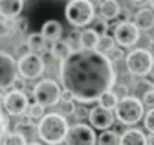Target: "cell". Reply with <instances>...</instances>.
Returning a JSON list of instances; mask_svg holds the SVG:
<instances>
[{
	"label": "cell",
	"mask_w": 154,
	"mask_h": 145,
	"mask_svg": "<svg viewBox=\"0 0 154 145\" xmlns=\"http://www.w3.org/2000/svg\"><path fill=\"white\" fill-rule=\"evenodd\" d=\"M26 46H28V50H29L31 53H38V55H41V53L46 50L48 42H46V39L42 37L41 31H35V33H29V35H28Z\"/></svg>",
	"instance_id": "obj_19"
},
{
	"label": "cell",
	"mask_w": 154,
	"mask_h": 145,
	"mask_svg": "<svg viewBox=\"0 0 154 145\" xmlns=\"http://www.w3.org/2000/svg\"><path fill=\"white\" fill-rule=\"evenodd\" d=\"M143 123H145V129H147L150 134H154V108H150V110L145 114Z\"/></svg>",
	"instance_id": "obj_28"
},
{
	"label": "cell",
	"mask_w": 154,
	"mask_h": 145,
	"mask_svg": "<svg viewBox=\"0 0 154 145\" xmlns=\"http://www.w3.org/2000/svg\"><path fill=\"white\" fill-rule=\"evenodd\" d=\"M99 39L101 37L92 28H86L79 33V46H81V50H97Z\"/></svg>",
	"instance_id": "obj_18"
},
{
	"label": "cell",
	"mask_w": 154,
	"mask_h": 145,
	"mask_svg": "<svg viewBox=\"0 0 154 145\" xmlns=\"http://www.w3.org/2000/svg\"><path fill=\"white\" fill-rule=\"evenodd\" d=\"M92 29L97 33L99 37H103V35H106V31H108V22L103 20L101 17H99V19H95V20H94V28H92Z\"/></svg>",
	"instance_id": "obj_27"
},
{
	"label": "cell",
	"mask_w": 154,
	"mask_h": 145,
	"mask_svg": "<svg viewBox=\"0 0 154 145\" xmlns=\"http://www.w3.org/2000/svg\"><path fill=\"white\" fill-rule=\"evenodd\" d=\"M125 64H127V70L130 72L132 76L136 77H145L150 74L152 70V64H154V57L149 53V50L145 48H134L127 53L125 57Z\"/></svg>",
	"instance_id": "obj_5"
},
{
	"label": "cell",
	"mask_w": 154,
	"mask_h": 145,
	"mask_svg": "<svg viewBox=\"0 0 154 145\" xmlns=\"http://www.w3.org/2000/svg\"><path fill=\"white\" fill-rule=\"evenodd\" d=\"M6 129H8V119H6L4 112L0 110V145H2V140L6 136Z\"/></svg>",
	"instance_id": "obj_31"
},
{
	"label": "cell",
	"mask_w": 154,
	"mask_h": 145,
	"mask_svg": "<svg viewBox=\"0 0 154 145\" xmlns=\"http://www.w3.org/2000/svg\"><path fill=\"white\" fill-rule=\"evenodd\" d=\"M116 48V41L114 37H110V35H103V37L99 39V44H97V51L105 53V55H108V53Z\"/></svg>",
	"instance_id": "obj_24"
},
{
	"label": "cell",
	"mask_w": 154,
	"mask_h": 145,
	"mask_svg": "<svg viewBox=\"0 0 154 145\" xmlns=\"http://www.w3.org/2000/svg\"><path fill=\"white\" fill-rule=\"evenodd\" d=\"M134 24L138 26V29L141 31H149L154 28V11L149 9V8H143L140 9L136 15H134Z\"/></svg>",
	"instance_id": "obj_16"
},
{
	"label": "cell",
	"mask_w": 154,
	"mask_h": 145,
	"mask_svg": "<svg viewBox=\"0 0 154 145\" xmlns=\"http://www.w3.org/2000/svg\"><path fill=\"white\" fill-rule=\"evenodd\" d=\"M28 145H42V143H37V141H31V143H28Z\"/></svg>",
	"instance_id": "obj_43"
},
{
	"label": "cell",
	"mask_w": 154,
	"mask_h": 145,
	"mask_svg": "<svg viewBox=\"0 0 154 145\" xmlns=\"http://www.w3.org/2000/svg\"><path fill=\"white\" fill-rule=\"evenodd\" d=\"M17 77V61L8 51L0 50V90L13 86Z\"/></svg>",
	"instance_id": "obj_10"
},
{
	"label": "cell",
	"mask_w": 154,
	"mask_h": 145,
	"mask_svg": "<svg viewBox=\"0 0 154 145\" xmlns=\"http://www.w3.org/2000/svg\"><path fill=\"white\" fill-rule=\"evenodd\" d=\"M149 4H150V8L154 9V0H149Z\"/></svg>",
	"instance_id": "obj_41"
},
{
	"label": "cell",
	"mask_w": 154,
	"mask_h": 145,
	"mask_svg": "<svg viewBox=\"0 0 154 145\" xmlns=\"http://www.w3.org/2000/svg\"><path fill=\"white\" fill-rule=\"evenodd\" d=\"M119 145H147V136L140 129H128L121 132Z\"/></svg>",
	"instance_id": "obj_17"
},
{
	"label": "cell",
	"mask_w": 154,
	"mask_h": 145,
	"mask_svg": "<svg viewBox=\"0 0 154 145\" xmlns=\"http://www.w3.org/2000/svg\"><path fill=\"white\" fill-rule=\"evenodd\" d=\"M2 105L9 116H24V112L29 108L28 96L24 92H15V90H11L4 96Z\"/></svg>",
	"instance_id": "obj_11"
},
{
	"label": "cell",
	"mask_w": 154,
	"mask_h": 145,
	"mask_svg": "<svg viewBox=\"0 0 154 145\" xmlns=\"http://www.w3.org/2000/svg\"><path fill=\"white\" fill-rule=\"evenodd\" d=\"M61 101H73V97H72V94H70V92L63 90V94H61Z\"/></svg>",
	"instance_id": "obj_38"
},
{
	"label": "cell",
	"mask_w": 154,
	"mask_h": 145,
	"mask_svg": "<svg viewBox=\"0 0 154 145\" xmlns=\"http://www.w3.org/2000/svg\"><path fill=\"white\" fill-rule=\"evenodd\" d=\"M44 59L38 55V53H22L20 57L17 59V74L18 77H22L24 81H33L38 79L44 74Z\"/></svg>",
	"instance_id": "obj_6"
},
{
	"label": "cell",
	"mask_w": 154,
	"mask_h": 145,
	"mask_svg": "<svg viewBox=\"0 0 154 145\" xmlns=\"http://www.w3.org/2000/svg\"><path fill=\"white\" fill-rule=\"evenodd\" d=\"M114 41L119 44V48H132L140 42V29L138 26L127 20V22H119L114 29Z\"/></svg>",
	"instance_id": "obj_8"
},
{
	"label": "cell",
	"mask_w": 154,
	"mask_h": 145,
	"mask_svg": "<svg viewBox=\"0 0 154 145\" xmlns=\"http://www.w3.org/2000/svg\"><path fill=\"white\" fill-rule=\"evenodd\" d=\"M61 145H63V143H61Z\"/></svg>",
	"instance_id": "obj_46"
},
{
	"label": "cell",
	"mask_w": 154,
	"mask_h": 145,
	"mask_svg": "<svg viewBox=\"0 0 154 145\" xmlns=\"http://www.w3.org/2000/svg\"><path fill=\"white\" fill-rule=\"evenodd\" d=\"M130 2H132V4H140V2H141V0H130Z\"/></svg>",
	"instance_id": "obj_42"
},
{
	"label": "cell",
	"mask_w": 154,
	"mask_h": 145,
	"mask_svg": "<svg viewBox=\"0 0 154 145\" xmlns=\"http://www.w3.org/2000/svg\"><path fill=\"white\" fill-rule=\"evenodd\" d=\"M147 50H149V53H150V55L154 57V39H152V41L149 42V48H147Z\"/></svg>",
	"instance_id": "obj_39"
},
{
	"label": "cell",
	"mask_w": 154,
	"mask_h": 145,
	"mask_svg": "<svg viewBox=\"0 0 154 145\" xmlns=\"http://www.w3.org/2000/svg\"><path fill=\"white\" fill-rule=\"evenodd\" d=\"M50 51H51V55H53L57 61H61V63H63L64 59L70 57V53H72L73 50H72V46H70L68 41H57V42L51 44Z\"/></svg>",
	"instance_id": "obj_20"
},
{
	"label": "cell",
	"mask_w": 154,
	"mask_h": 145,
	"mask_svg": "<svg viewBox=\"0 0 154 145\" xmlns=\"http://www.w3.org/2000/svg\"><path fill=\"white\" fill-rule=\"evenodd\" d=\"M13 90H15V92H24V90H26V81L22 77H17L15 83H13Z\"/></svg>",
	"instance_id": "obj_34"
},
{
	"label": "cell",
	"mask_w": 154,
	"mask_h": 145,
	"mask_svg": "<svg viewBox=\"0 0 154 145\" xmlns=\"http://www.w3.org/2000/svg\"><path fill=\"white\" fill-rule=\"evenodd\" d=\"M66 20L75 28H85L90 22H94L95 8L90 0H70L64 9Z\"/></svg>",
	"instance_id": "obj_3"
},
{
	"label": "cell",
	"mask_w": 154,
	"mask_h": 145,
	"mask_svg": "<svg viewBox=\"0 0 154 145\" xmlns=\"http://www.w3.org/2000/svg\"><path fill=\"white\" fill-rule=\"evenodd\" d=\"M106 57H108L110 61H116V59H121V57H123V51H121V50H118V48H114V50H112V51L108 53Z\"/></svg>",
	"instance_id": "obj_36"
},
{
	"label": "cell",
	"mask_w": 154,
	"mask_h": 145,
	"mask_svg": "<svg viewBox=\"0 0 154 145\" xmlns=\"http://www.w3.org/2000/svg\"><path fill=\"white\" fill-rule=\"evenodd\" d=\"M114 92H116V96H118V97L121 96V99H123V97H127V96H128V88H127L125 85H119V86H118V90H114Z\"/></svg>",
	"instance_id": "obj_37"
},
{
	"label": "cell",
	"mask_w": 154,
	"mask_h": 145,
	"mask_svg": "<svg viewBox=\"0 0 154 145\" xmlns=\"http://www.w3.org/2000/svg\"><path fill=\"white\" fill-rule=\"evenodd\" d=\"M41 33L46 39V42L53 44L57 41H61V37H63V24L59 20H46L41 28Z\"/></svg>",
	"instance_id": "obj_14"
},
{
	"label": "cell",
	"mask_w": 154,
	"mask_h": 145,
	"mask_svg": "<svg viewBox=\"0 0 154 145\" xmlns=\"http://www.w3.org/2000/svg\"><path fill=\"white\" fill-rule=\"evenodd\" d=\"M152 90H154V83H152Z\"/></svg>",
	"instance_id": "obj_45"
},
{
	"label": "cell",
	"mask_w": 154,
	"mask_h": 145,
	"mask_svg": "<svg viewBox=\"0 0 154 145\" xmlns=\"http://www.w3.org/2000/svg\"><path fill=\"white\" fill-rule=\"evenodd\" d=\"M134 88H136V90H138V94H141V97H143V94H147L149 90H152V83H149V81L145 79V81H140Z\"/></svg>",
	"instance_id": "obj_30"
},
{
	"label": "cell",
	"mask_w": 154,
	"mask_h": 145,
	"mask_svg": "<svg viewBox=\"0 0 154 145\" xmlns=\"http://www.w3.org/2000/svg\"><path fill=\"white\" fill-rule=\"evenodd\" d=\"M24 9V0H0V17L4 20L18 19Z\"/></svg>",
	"instance_id": "obj_13"
},
{
	"label": "cell",
	"mask_w": 154,
	"mask_h": 145,
	"mask_svg": "<svg viewBox=\"0 0 154 145\" xmlns=\"http://www.w3.org/2000/svg\"><path fill=\"white\" fill-rule=\"evenodd\" d=\"M143 103L141 99L134 97V96H127L123 99H119L118 106H116V119L123 125H136L138 121L143 119Z\"/></svg>",
	"instance_id": "obj_4"
},
{
	"label": "cell",
	"mask_w": 154,
	"mask_h": 145,
	"mask_svg": "<svg viewBox=\"0 0 154 145\" xmlns=\"http://www.w3.org/2000/svg\"><path fill=\"white\" fill-rule=\"evenodd\" d=\"M121 13V6L118 0H101V4H99V17L103 20H114V19H118Z\"/></svg>",
	"instance_id": "obj_15"
},
{
	"label": "cell",
	"mask_w": 154,
	"mask_h": 145,
	"mask_svg": "<svg viewBox=\"0 0 154 145\" xmlns=\"http://www.w3.org/2000/svg\"><path fill=\"white\" fill-rule=\"evenodd\" d=\"M28 116H29V119L31 121H41L46 114H44V106H41V105H37V103H33V105H29V108H28Z\"/></svg>",
	"instance_id": "obj_25"
},
{
	"label": "cell",
	"mask_w": 154,
	"mask_h": 145,
	"mask_svg": "<svg viewBox=\"0 0 154 145\" xmlns=\"http://www.w3.org/2000/svg\"><path fill=\"white\" fill-rule=\"evenodd\" d=\"M61 94H63V90L61 86L57 85V81L53 79H42V81H38L33 88V99L37 105H41V106H55V105H59L61 101Z\"/></svg>",
	"instance_id": "obj_7"
},
{
	"label": "cell",
	"mask_w": 154,
	"mask_h": 145,
	"mask_svg": "<svg viewBox=\"0 0 154 145\" xmlns=\"http://www.w3.org/2000/svg\"><path fill=\"white\" fill-rule=\"evenodd\" d=\"M119 103V97L116 96L114 90H108V92H105L101 97H99V106L106 108V110H112V108H116Z\"/></svg>",
	"instance_id": "obj_21"
},
{
	"label": "cell",
	"mask_w": 154,
	"mask_h": 145,
	"mask_svg": "<svg viewBox=\"0 0 154 145\" xmlns=\"http://www.w3.org/2000/svg\"><path fill=\"white\" fill-rule=\"evenodd\" d=\"M31 125H33V121L29 119V116H20V119H18V123H17L18 129H22V127H31Z\"/></svg>",
	"instance_id": "obj_35"
},
{
	"label": "cell",
	"mask_w": 154,
	"mask_h": 145,
	"mask_svg": "<svg viewBox=\"0 0 154 145\" xmlns=\"http://www.w3.org/2000/svg\"><path fill=\"white\" fill-rule=\"evenodd\" d=\"M141 103H143L145 106H150V108H154V90H149L147 94H143V97H141Z\"/></svg>",
	"instance_id": "obj_32"
},
{
	"label": "cell",
	"mask_w": 154,
	"mask_h": 145,
	"mask_svg": "<svg viewBox=\"0 0 154 145\" xmlns=\"http://www.w3.org/2000/svg\"><path fill=\"white\" fill-rule=\"evenodd\" d=\"M2 145H28L26 136L20 132H8L2 140Z\"/></svg>",
	"instance_id": "obj_23"
},
{
	"label": "cell",
	"mask_w": 154,
	"mask_h": 145,
	"mask_svg": "<svg viewBox=\"0 0 154 145\" xmlns=\"http://www.w3.org/2000/svg\"><path fill=\"white\" fill-rule=\"evenodd\" d=\"M114 112L106 110L103 106H94L92 110L88 112V119H90V127L92 129H97V131H110V127L114 123Z\"/></svg>",
	"instance_id": "obj_12"
},
{
	"label": "cell",
	"mask_w": 154,
	"mask_h": 145,
	"mask_svg": "<svg viewBox=\"0 0 154 145\" xmlns=\"http://www.w3.org/2000/svg\"><path fill=\"white\" fill-rule=\"evenodd\" d=\"M9 35H11V26H9V22L4 20V19H0V39H6V37H9Z\"/></svg>",
	"instance_id": "obj_29"
},
{
	"label": "cell",
	"mask_w": 154,
	"mask_h": 145,
	"mask_svg": "<svg viewBox=\"0 0 154 145\" xmlns=\"http://www.w3.org/2000/svg\"><path fill=\"white\" fill-rule=\"evenodd\" d=\"M59 77L66 92L79 103H94L114 88V63L97 50H73L59 66Z\"/></svg>",
	"instance_id": "obj_1"
},
{
	"label": "cell",
	"mask_w": 154,
	"mask_h": 145,
	"mask_svg": "<svg viewBox=\"0 0 154 145\" xmlns=\"http://www.w3.org/2000/svg\"><path fill=\"white\" fill-rule=\"evenodd\" d=\"M75 105H73V101H59V114L61 116H70V114H75Z\"/></svg>",
	"instance_id": "obj_26"
},
{
	"label": "cell",
	"mask_w": 154,
	"mask_h": 145,
	"mask_svg": "<svg viewBox=\"0 0 154 145\" xmlns=\"http://www.w3.org/2000/svg\"><path fill=\"white\" fill-rule=\"evenodd\" d=\"M64 141H66V145H95L97 138H95V132L90 125L77 123V125L70 127Z\"/></svg>",
	"instance_id": "obj_9"
},
{
	"label": "cell",
	"mask_w": 154,
	"mask_h": 145,
	"mask_svg": "<svg viewBox=\"0 0 154 145\" xmlns=\"http://www.w3.org/2000/svg\"><path fill=\"white\" fill-rule=\"evenodd\" d=\"M150 74H152V76H154V64H152V70H150Z\"/></svg>",
	"instance_id": "obj_44"
},
{
	"label": "cell",
	"mask_w": 154,
	"mask_h": 145,
	"mask_svg": "<svg viewBox=\"0 0 154 145\" xmlns=\"http://www.w3.org/2000/svg\"><path fill=\"white\" fill-rule=\"evenodd\" d=\"M70 131L68 119L64 116H61L59 112H50L46 114L37 125V134L44 143L50 145H61Z\"/></svg>",
	"instance_id": "obj_2"
},
{
	"label": "cell",
	"mask_w": 154,
	"mask_h": 145,
	"mask_svg": "<svg viewBox=\"0 0 154 145\" xmlns=\"http://www.w3.org/2000/svg\"><path fill=\"white\" fill-rule=\"evenodd\" d=\"M147 145H154V134H149L147 136Z\"/></svg>",
	"instance_id": "obj_40"
},
{
	"label": "cell",
	"mask_w": 154,
	"mask_h": 145,
	"mask_svg": "<svg viewBox=\"0 0 154 145\" xmlns=\"http://www.w3.org/2000/svg\"><path fill=\"white\" fill-rule=\"evenodd\" d=\"M97 145H119V134L114 131H103L97 138Z\"/></svg>",
	"instance_id": "obj_22"
},
{
	"label": "cell",
	"mask_w": 154,
	"mask_h": 145,
	"mask_svg": "<svg viewBox=\"0 0 154 145\" xmlns=\"http://www.w3.org/2000/svg\"><path fill=\"white\" fill-rule=\"evenodd\" d=\"M28 28H29L28 19H26V17H18V20H17V29L24 33V31H28Z\"/></svg>",
	"instance_id": "obj_33"
}]
</instances>
